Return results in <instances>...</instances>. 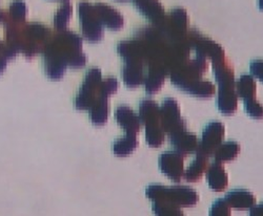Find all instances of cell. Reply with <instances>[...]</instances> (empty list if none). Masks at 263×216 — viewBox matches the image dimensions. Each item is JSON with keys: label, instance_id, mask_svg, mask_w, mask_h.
Masks as SVG:
<instances>
[{"label": "cell", "instance_id": "30", "mask_svg": "<svg viewBox=\"0 0 263 216\" xmlns=\"http://www.w3.org/2000/svg\"><path fill=\"white\" fill-rule=\"evenodd\" d=\"M118 88L119 83L115 77H106L104 80H101L98 89V96L108 99L118 91Z\"/></svg>", "mask_w": 263, "mask_h": 216}, {"label": "cell", "instance_id": "22", "mask_svg": "<svg viewBox=\"0 0 263 216\" xmlns=\"http://www.w3.org/2000/svg\"><path fill=\"white\" fill-rule=\"evenodd\" d=\"M209 167V158L201 155L197 157L187 166L185 172H183L184 179L190 183H195L199 181Z\"/></svg>", "mask_w": 263, "mask_h": 216}, {"label": "cell", "instance_id": "27", "mask_svg": "<svg viewBox=\"0 0 263 216\" xmlns=\"http://www.w3.org/2000/svg\"><path fill=\"white\" fill-rule=\"evenodd\" d=\"M73 14V7L69 3V0L67 2H63V4L59 7V9L56 11L53 17V23L54 27L58 30H65L70 23V19Z\"/></svg>", "mask_w": 263, "mask_h": 216}, {"label": "cell", "instance_id": "4", "mask_svg": "<svg viewBox=\"0 0 263 216\" xmlns=\"http://www.w3.org/2000/svg\"><path fill=\"white\" fill-rule=\"evenodd\" d=\"M77 12L84 39L90 42L100 41L104 36V30L98 19L95 6L82 0L77 5Z\"/></svg>", "mask_w": 263, "mask_h": 216}, {"label": "cell", "instance_id": "3", "mask_svg": "<svg viewBox=\"0 0 263 216\" xmlns=\"http://www.w3.org/2000/svg\"><path fill=\"white\" fill-rule=\"evenodd\" d=\"M102 80L101 71L97 68H91L86 71L82 84L77 92L73 105L78 111H89L96 101L98 96V89Z\"/></svg>", "mask_w": 263, "mask_h": 216}, {"label": "cell", "instance_id": "16", "mask_svg": "<svg viewBox=\"0 0 263 216\" xmlns=\"http://www.w3.org/2000/svg\"><path fill=\"white\" fill-rule=\"evenodd\" d=\"M144 64L137 61H124L121 70V77L127 88H137L144 81Z\"/></svg>", "mask_w": 263, "mask_h": 216}, {"label": "cell", "instance_id": "1", "mask_svg": "<svg viewBox=\"0 0 263 216\" xmlns=\"http://www.w3.org/2000/svg\"><path fill=\"white\" fill-rule=\"evenodd\" d=\"M41 54L43 71L52 80L61 79L68 68H83L87 61L82 52V38L67 29L52 34Z\"/></svg>", "mask_w": 263, "mask_h": 216}, {"label": "cell", "instance_id": "33", "mask_svg": "<svg viewBox=\"0 0 263 216\" xmlns=\"http://www.w3.org/2000/svg\"><path fill=\"white\" fill-rule=\"evenodd\" d=\"M245 110L252 118L260 119L262 117V105L254 98L245 99Z\"/></svg>", "mask_w": 263, "mask_h": 216}, {"label": "cell", "instance_id": "24", "mask_svg": "<svg viewBox=\"0 0 263 216\" xmlns=\"http://www.w3.org/2000/svg\"><path fill=\"white\" fill-rule=\"evenodd\" d=\"M235 91L237 96L243 100L254 98L257 92V85L253 76L248 74L241 75L235 83Z\"/></svg>", "mask_w": 263, "mask_h": 216}, {"label": "cell", "instance_id": "37", "mask_svg": "<svg viewBox=\"0 0 263 216\" xmlns=\"http://www.w3.org/2000/svg\"><path fill=\"white\" fill-rule=\"evenodd\" d=\"M119 2H126V0H119Z\"/></svg>", "mask_w": 263, "mask_h": 216}, {"label": "cell", "instance_id": "26", "mask_svg": "<svg viewBox=\"0 0 263 216\" xmlns=\"http://www.w3.org/2000/svg\"><path fill=\"white\" fill-rule=\"evenodd\" d=\"M28 15V7L24 0H13L9 10L5 12L4 23H25Z\"/></svg>", "mask_w": 263, "mask_h": 216}, {"label": "cell", "instance_id": "32", "mask_svg": "<svg viewBox=\"0 0 263 216\" xmlns=\"http://www.w3.org/2000/svg\"><path fill=\"white\" fill-rule=\"evenodd\" d=\"M231 214V207L224 199L216 200L210 209V215L212 216H230Z\"/></svg>", "mask_w": 263, "mask_h": 216}, {"label": "cell", "instance_id": "25", "mask_svg": "<svg viewBox=\"0 0 263 216\" xmlns=\"http://www.w3.org/2000/svg\"><path fill=\"white\" fill-rule=\"evenodd\" d=\"M240 153V145L235 141H228L221 143L214 153V159L217 162L226 163L235 160Z\"/></svg>", "mask_w": 263, "mask_h": 216}, {"label": "cell", "instance_id": "9", "mask_svg": "<svg viewBox=\"0 0 263 216\" xmlns=\"http://www.w3.org/2000/svg\"><path fill=\"white\" fill-rule=\"evenodd\" d=\"M164 198L180 208L192 207L199 202L198 192L186 186H165Z\"/></svg>", "mask_w": 263, "mask_h": 216}, {"label": "cell", "instance_id": "7", "mask_svg": "<svg viewBox=\"0 0 263 216\" xmlns=\"http://www.w3.org/2000/svg\"><path fill=\"white\" fill-rule=\"evenodd\" d=\"M226 127L221 122L213 121L205 125L202 131L201 140L197 149V155L210 158L214 155L217 147L223 142Z\"/></svg>", "mask_w": 263, "mask_h": 216}, {"label": "cell", "instance_id": "28", "mask_svg": "<svg viewBox=\"0 0 263 216\" xmlns=\"http://www.w3.org/2000/svg\"><path fill=\"white\" fill-rule=\"evenodd\" d=\"M164 137L165 133L160 124L145 127V141L149 147H160L164 142Z\"/></svg>", "mask_w": 263, "mask_h": 216}, {"label": "cell", "instance_id": "10", "mask_svg": "<svg viewBox=\"0 0 263 216\" xmlns=\"http://www.w3.org/2000/svg\"><path fill=\"white\" fill-rule=\"evenodd\" d=\"M98 19L103 28L108 30L118 31L122 29L124 25V19L122 14L115 8L103 3L94 4Z\"/></svg>", "mask_w": 263, "mask_h": 216}, {"label": "cell", "instance_id": "31", "mask_svg": "<svg viewBox=\"0 0 263 216\" xmlns=\"http://www.w3.org/2000/svg\"><path fill=\"white\" fill-rule=\"evenodd\" d=\"M16 56L17 52L8 46L6 41L0 40V76L6 71L8 62L15 59Z\"/></svg>", "mask_w": 263, "mask_h": 216}, {"label": "cell", "instance_id": "36", "mask_svg": "<svg viewBox=\"0 0 263 216\" xmlns=\"http://www.w3.org/2000/svg\"><path fill=\"white\" fill-rule=\"evenodd\" d=\"M57 2H67V0H57Z\"/></svg>", "mask_w": 263, "mask_h": 216}, {"label": "cell", "instance_id": "20", "mask_svg": "<svg viewBox=\"0 0 263 216\" xmlns=\"http://www.w3.org/2000/svg\"><path fill=\"white\" fill-rule=\"evenodd\" d=\"M213 75L219 86L235 85V72L227 58L213 62Z\"/></svg>", "mask_w": 263, "mask_h": 216}, {"label": "cell", "instance_id": "21", "mask_svg": "<svg viewBox=\"0 0 263 216\" xmlns=\"http://www.w3.org/2000/svg\"><path fill=\"white\" fill-rule=\"evenodd\" d=\"M139 141L136 134L126 133L123 137L116 139L112 145L113 154L117 157H126L130 155L138 147Z\"/></svg>", "mask_w": 263, "mask_h": 216}, {"label": "cell", "instance_id": "34", "mask_svg": "<svg viewBox=\"0 0 263 216\" xmlns=\"http://www.w3.org/2000/svg\"><path fill=\"white\" fill-rule=\"evenodd\" d=\"M250 71L254 77L262 80V61L260 59L253 60L250 63Z\"/></svg>", "mask_w": 263, "mask_h": 216}, {"label": "cell", "instance_id": "13", "mask_svg": "<svg viewBox=\"0 0 263 216\" xmlns=\"http://www.w3.org/2000/svg\"><path fill=\"white\" fill-rule=\"evenodd\" d=\"M167 75L165 69L160 63H152L147 66L144 77V88L148 95H153L160 91L164 84L165 76Z\"/></svg>", "mask_w": 263, "mask_h": 216}, {"label": "cell", "instance_id": "14", "mask_svg": "<svg viewBox=\"0 0 263 216\" xmlns=\"http://www.w3.org/2000/svg\"><path fill=\"white\" fill-rule=\"evenodd\" d=\"M216 107L219 112L224 115H232L237 111L238 96L235 91V85L219 86Z\"/></svg>", "mask_w": 263, "mask_h": 216}, {"label": "cell", "instance_id": "23", "mask_svg": "<svg viewBox=\"0 0 263 216\" xmlns=\"http://www.w3.org/2000/svg\"><path fill=\"white\" fill-rule=\"evenodd\" d=\"M87 112H89L90 120L94 125L100 126L105 124L107 122L109 113L108 99L99 96Z\"/></svg>", "mask_w": 263, "mask_h": 216}, {"label": "cell", "instance_id": "15", "mask_svg": "<svg viewBox=\"0 0 263 216\" xmlns=\"http://www.w3.org/2000/svg\"><path fill=\"white\" fill-rule=\"evenodd\" d=\"M138 12L148 21L159 25L164 18V9L159 0H132Z\"/></svg>", "mask_w": 263, "mask_h": 216}, {"label": "cell", "instance_id": "5", "mask_svg": "<svg viewBox=\"0 0 263 216\" xmlns=\"http://www.w3.org/2000/svg\"><path fill=\"white\" fill-rule=\"evenodd\" d=\"M160 115L161 127L167 136L186 129V120L181 117V108L177 100L174 98H165L162 100L160 105Z\"/></svg>", "mask_w": 263, "mask_h": 216}, {"label": "cell", "instance_id": "17", "mask_svg": "<svg viewBox=\"0 0 263 216\" xmlns=\"http://www.w3.org/2000/svg\"><path fill=\"white\" fill-rule=\"evenodd\" d=\"M138 117L140 123L145 127L153 125H161V115H160V105L149 99H144L140 101L138 106Z\"/></svg>", "mask_w": 263, "mask_h": 216}, {"label": "cell", "instance_id": "8", "mask_svg": "<svg viewBox=\"0 0 263 216\" xmlns=\"http://www.w3.org/2000/svg\"><path fill=\"white\" fill-rule=\"evenodd\" d=\"M184 157L174 151H165L158 158V166L160 171L174 182H180L184 172Z\"/></svg>", "mask_w": 263, "mask_h": 216}, {"label": "cell", "instance_id": "29", "mask_svg": "<svg viewBox=\"0 0 263 216\" xmlns=\"http://www.w3.org/2000/svg\"><path fill=\"white\" fill-rule=\"evenodd\" d=\"M215 92L216 88L211 81L200 79L193 86L189 94L198 98H211L215 95Z\"/></svg>", "mask_w": 263, "mask_h": 216}, {"label": "cell", "instance_id": "35", "mask_svg": "<svg viewBox=\"0 0 263 216\" xmlns=\"http://www.w3.org/2000/svg\"><path fill=\"white\" fill-rule=\"evenodd\" d=\"M4 18H5V11L0 10V24H3Z\"/></svg>", "mask_w": 263, "mask_h": 216}, {"label": "cell", "instance_id": "19", "mask_svg": "<svg viewBox=\"0 0 263 216\" xmlns=\"http://www.w3.org/2000/svg\"><path fill=\"white\" fill-rule=\"evenodd\" d=\"M224 200L231 208L237 210H248L256 204L255 196L247 189H233L226 194Z\"/></svg>", "mask_w": 263, "mask_h": 216}, {"label": "cell", "instance_id": "6", "mask_svg": "<svg viewBox=\"0 0 263 216\" xmlns=\"http://www.w3.org/2000/svg\"><path fill=\"white\" fill-rule=\"evenodd\" d=\"M186 37L192 52H195L196 55L210 58L212 62H216L226 58L224 50L220 45H218L217 42L211 38L202 35L196 29L190 30L186 33Z\"/></svg>", "mask_w": 263, "mask_h": 216}, {"label": "cell", "instance_id": "18", "mask_svg": "<svg viewBox=\"0 0 263 216\" xmlns=\"http://www.w3.org/2000/svg\"><path fill=\"white\" fill-rule=\"evenodd\" d=\"M206 181L210 188L216 192L223 191L229 185V177L222 163L213 162L206 169Z\"/></svg>", "mask_w": 263, "mask_h": 216}, {"label": "cell", "instance_id": "11", "mask_svg": "<svg viewBox=\"0 0 263 216\" xmlns=\"http://www.w3.org/2000/svg\"><path fill=\"white\" fill-rule=\"evenodd\" d=\"M168 140L174 149L183 157L191 154H196L199 145L197 136L193 133L186 132V129L168 136Z\"/></svg>", "mask_w": 263, "mask_h": 216}, {"label": "cell", "instance_id": "12", "mask_svg": "<svg viewBox=\"0 0 263 216\" xmlns=\"http://www.w3.org/2000/svg\"><path fill=\"white\" fill-rule=\"evenodd\" d=\"M116 123L123 129L125 133L137 134L140 132L141 123L138 115L125 104L119 105L114 113Z\"/></svg>", "mask_w": 263, "mask_h": 216}, {"label": "cell", "instance_id": "2", "mask_svg": "<svg viewBox=\"0 0 263 216\" xmlns=\"http://www.w3.org/2000/svg\"><path fill=\"white\" fill-rule=\"evenodd\" d=\"M4 26L8 46L29 59L42 53L53 34L39 23H4Z\"/></svg>", "mask_w": 263, "mask_h": 216}]
</instances>
